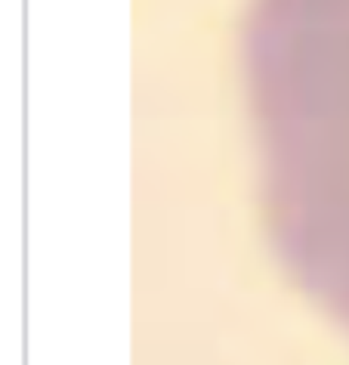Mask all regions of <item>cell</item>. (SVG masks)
<instances>
[{"mask_svg":"<svg viewBox=\"0 0 349 365\" xmlns=\"http://www.w3.org/2000/svg\"><path fill=\"white\" fill-rule=\"evenodd\" d=\"M241 84L269 242L349 337V0H251Z\"/></svg>","mask_w":349,"mask_h":365,"instance_id":"cell-1","label":"cell"}]
</instances>
